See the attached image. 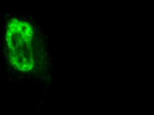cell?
I'll list each match as a JSON object with an SVG mask.
<instances>
[{
    "label": "cell",
    "instance_id": "6da1fadb",
    "mask_svg": "<svg viewBox=\"0 0 154 115\" xmlns=\"http://www.w3.org/2000/svg\"><path fill=\"white\" fill-rule=\"evenodd\" d=\"M35 35L28 22L11 19L5 32V43L9 61L16 69L29 72L35 65Z\"/></svg>",
    "mask_w": 154,
    "mask_h": 115
}]
</instances>
